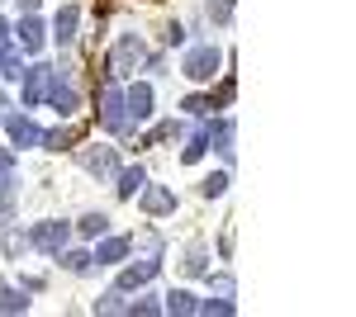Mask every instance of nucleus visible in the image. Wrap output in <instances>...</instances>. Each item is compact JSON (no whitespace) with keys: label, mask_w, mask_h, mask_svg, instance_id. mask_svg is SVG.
<instances>
[{"label":"nucleus","mask_w":356,"mask_h":317,"mask_svg":"<svg viewBox=\"0 0 356 317\" xmlns=\"http://www.w3.org/2000/svg\"><path fill=\"white\" fill-rule=\"evenodd\" d=\"M147 62V48H143V38L138 33H124L119 43H114L110 53V76H129V71H138Z\"/></svg>","instance_id":"nucleus-1"},{"label":"nucleus","mask_w":356,"mask_h":317,"mask_svg":"<svg viewBox=\"0 0 356 317\" xmlns=\"http://www.w3.org/2000/svg\"><path fill=\"white\" fill-rule=\"evenodd\" d=\"M43 90H48V105L57 109V119H72V114L81 109V95H76V85L67 80V71H62V76H53V71H48Z\"/></svg>","instance_id":"nucleus-2"},{"label":"nucleus","mask_w":356,"mask_h":317,"mask_svg":"<svg viewBox=\"0 0 356 317\" xmlns=\"http://www.w3.org/2000/svg\"><path fill=\"white\" fill-rule=\"evenodd\" d=\"M219 62H223V53L214 48V43H204V48H191V53H186V62H181V76H191V80H214Z\"/></svg>","instance_id":"nucleus-3"},{"label":"nucleus","mask_w":356,"mask_h":317,"mask_svg":"<svg viewBox=\"0 0 356 317\" xmlns=\"http://www.w3.org/2000/svg\"><path fill=\"white\" fill-rule=\"evenodd\" d=\"M100 123L110 132L129 128V119H124V90H119V85H105V90H100Z\"/></svg>","instance_id":"nucleus-4"},{"label":"nucleus","mask_w":356,"mask_h":317,"mask_svg":"<svg viewBox=\"0 0 356 317\" xmlns=\"http://www.w3.org/2000/svg\"><path fill=\"white\" fill-rule=\"evenodd\" d=\"M76 161H81L90 175H100V180H110L114 171H119V157H114V147H76Z\"/></svg>","instance_id":"nucleus-5"},{"label":"nucleus","mask_w":356,"mask_h":317,"mask_svg":"<svg viewBox=\"0 0 356 317\" xmlns=\"http://www.w3.org/2000/svg\"><path fill=\"white\" fill-rule=\"evenodd\" d=\"M124 119H129V128L152 119V85H143V80H138L134 90H124Z\"/></svg>","instance_id":"nucleus-6"},{"label":"nucleus","mask_w":356,"mask_h":317,"mask_svg":"<svg viewBox=\"0 0 356 317\" xmlns=\"http://www.w3.org/2000/svg\"><path fill=\"white\" fill-rule=\"evenodd\" d=\"M72 237V228L67 223H38L33 232H29V246H38V251H62Z\"/></svg>","instance_id":"nucleus-7"},{"label":"nucleus","mask_w":356,"mask_h":317,"mask_svg":"<svg viewBox=\"0 0 356 317\" xmlns=\"http://www.w3.org/2000/svg\"><path fill=\"white\" fill-rule=\"evenodd\" d=\"M138 209L152 213V218H162V213L176 209V194H171L166 185H143V189H138Z\"/></svg>","instance_id":"nucleus-8"},{"label":"nucleus","mask_w":356,"mask_h":317,"mask_svg":"<svg viewBox=\"0 0 356 317\" xmlns=\"http://www.w3.org/2000/svg\"><path fill=\"white\" fill-rule=\"evenodd\" d=\"M5 128H10V142H19V147H38V142H43V128H38L29 114H15V119H5Z\"/></svg>","instance_id":"nucleus-9"},{"label":"nucleus","mask_w":356,"mask_h":317,"mask_svg":"<svg viewBox=\"0 0 356 317\" xmlns=\"http://www.w3.org/2000/svg\"><path fill=\"white\" fill-rule=\"evenodd\" d=\"M76 24H81V10H76V5H62V10H57V19H53V38L62 43V48H72V43H76Z\"/></svg>","instance_id":"nucleus-10"},{"label":"nucleus","mask_w":356,"mask_h":317,"mask_svg":"<svg viewBox=\"0 0 356 317\" xmlns=\"http://www.w3.org/2000/svg\"><path fill=\"white\" fill-rule=\"evenodd\" d=\"M157 270H162V261H157V256H147V261H134L129 270H124V275H119V289H143V284H147Z\"/></svg>","instance_id":"nucleus-11"},{"label":"nucleus","mask_w":356,"mask_h":317,"mask_svg":"<svg viewBox=\"0 0 356 317\" xmlns=\"http://www.w3.org/2000/svg\"><path fill=\"white\" fill-rule=\"evenodd\" d=\"M43 80H48V67H24V76H19V85H24V109H33L43 100Z\"/></svg>","instance_id":"nucleus-12"},{"label":"nucleus","mask_w":356,"mask_h":317,"mask_svg":"<svg viewBox=\"0 0 356 317\" xmlns=\"http://www.w3.org/2000/svg\"><path fill=\"white\" fill-rule=\"evenodd\" d=\"M43 33H48V28L38 24L33 15H24L19 28H15V38H19V48H24V53H38V48H43Z\"/></svg>","instance_id":"nucleus-13"},{"label":"nucleus","mask_w":356,"mask_h":317,"mask_svg":"<svg viewBox=\"0 0 356 317\" xmlns=\"http://www.w3.org/2000/svg\"><path fill=\"white\" fill-rule=\"evenodd\" d=\"M129 256V237H105L100 246H95V261L100 265H119Z\"/></svg>","instance_id":"nucleus-14"},{"label":"nucleus","mask_w":356,"mask_h":317,"mask_svg":"<svg viewBox=\"0 0 356 317\" xmlns=\"http://www.w3.org/2000/svg\"><path fill=\"white\" fill-rule=\"evenodd\" d=\"M181 270H186V275H204V270H209V251H204V241H191V246H186Z\"/></svg>","instance_id":"nucleus-15"},{"label":"nucleus","mask_w":356,"mask_h":317,"mask_svg":"<svg viewBox=\"0 0 356 317\" xmlns=\"http://www.w3.org/2000/svg\"><path fill=\"white\" fill-rule=\"evenodd\" d=\"M76 137H81L76 128H57V132H43V142H38V147H48V152H72V147H76Z\"/></svg>","instance_id":"nucleus-16"},{"label":"nucleus","mask_w":356,"mask_h":317,"mask_svg":"<svg viewBox=\"0 0 356 317\" xmlns=\"http://www.w3.org/2000/svg\"><path fill=\"white\" fill-rule=\"evenodd\" d=\"M195 303H200V298H195V293H186V289H171L166 293V313H176V317H186V313H195Z\"/></svg>","instance_id":"nucleus-17"},{"label":"nucleus","mask_w":356,"mask_h":317,"mask_svg":"<svg viewBox=\"0 0 356 317\" xmlns=\"http://www.w3.org/2000/svg\"><path fill=\"white\" fill-rule=\"evenodd\" d=\"M209 142L219 147V157H223V161H233V123H228V119H223L219 128H209Z\"/></svg>","instance_id":"nucleus-18"},{"label":"nucleus","mask_w":356,"mask_h":317,"mask_svg":"<svg viewBox=\"0 0 356 317\" xmlns=\"http://www.w3.org/2000/svg\"><path fill=\"white\" fill-rule=\"evenodd\" d=\"M143 185H147L143 166H134V171H124V175H119V199H134V194H138Z\"/></svg>","instance_id":"nucleus-19"},{"label":"nucleus","mask_w":356,"mask_h":317,"mask_svg":"<svg viewBox=\"0 0 356 317\" xmlns=\"http://www.w3.org/2000/svg\"><path fill=\"white\" fill-rule=\"evenodd\" d=\"M204 15H209V24L228 28V24H233V0H209V5H204Z\"/></svg>","instance_id":"nucleus-20"},{"label":"nucleus","mask_w":356,"mask_h":317,"mask_svg":"<svg viewBox=\"0 0 356 317\" xmlns=\"http://www.w3.org/2000/svg\"><path fill=\"white\" fill-rule=\"evenodd\" d=\"M171 137H181V123H176V119H171V123H157V128L147 132L138 147H157V142H171Z\"/></svg>","instance_id":"nucleus-21"},{"label":"nucleus","mask_w":356,"mask_h":317,"mask_svg":"<svg viewBox=\"0 0 356 317\" xmlns=\"http://www.w3.org/2000/svg\"><path fill=\"white\" fill-rule=\"evenodd\" d=\"M195 313H204V317H233V303H228V293H219V298L195 303Z\"/></svg>","instance_id":"nucleus-22"},{"label":"nucleus","mask_w":356,"mask_h":317,"mask_svg":"<svg viewBox=\"0 0 356 317\" xmlns=\"http://www.w3.org/2000/svg\"><path fill=\"white\" fill-rule=\"evenodd\" d=\"M57 256H62V265H67L72 275H86V270L95 265V256H90V251H57Z\"/></svg>","instance_id":"nucleus-23"},{"label":"nucleus","mask_w":356,"mask_h":317,"mask_svg":"<svg viewBox=\"0 0 356 317\" xmlns=\"http://www.w3.org/2000/svg\"><path fill=\"white\" fill-rule=\"evenodd\" d=\"M204 152H209V123H204V128H200V132H195V137H191V147L181 152V161H200V157H204Z\"/></svg>","instance_id":"nucleus-24"},{"label":"nucleus","mask_w":356,"mask_h":317,"mask_svg":"<svg viewBox=\"0 0 356 317\" xmlns=\"http://www.w3.org/2000/svg\"><path fill=\"white\" fill-rule=\"evenodd\" d=\"M105 228H110V218H105V213H86L81 223H76V232H81V237H100Z\"/></svg>","instance_id":"nucleus-25"},{"label":"nucleus","mask_w":356,"mask_h":317,"mask_svg":"<svg viewBox=\"0 0 356 317\" xmlns=\"http://www.w3.org/2000/svg\"><path fill=\"white\" fill-rule=\"evenodd\" d=\"M24 308H29L24 289H0V313H24Z\"/></svg>","instance_id":"nucleus-26"},{"label":"nucleus","mask_w":356,"mask_h":317,"mask_svg":"<svg viewBox=\"0 0 356 317\" xmlns=\"http://www.w3.org/2000/svg\"><path fill=\"white\" fill-rule=\"evenodd\" d=\"M129 303H124V289H110V293H100L95 298V313H124Z\"/></svg>","instance_id":"nucleus-27"},{"label":"nucleus","mask_w":356,"mask_h":317,"mask_svg":"<svg viewBox=\"0 0 356 317\" xmlns=\"http://www.w3.org/2000/svg\"><path fill=\"white\" fill-rule=\"evenodd\" d=\"M15 213V180L10 175H0V223Z\"/></svg>","instance_id":"nucleus-28"},{"label":"nucleus","mask_w":356,"mask_h":317,"mask_svg":"<svg viewBox=\"0 0 356 317\" xmlns=\"http://www.w3.org/2000/svg\"><path fill=\"white\" fill-rule=\"evenodd\" d=\"M0 71H5L10 80H19V76H24V57H19V53H0Z\"/></svg>","instance_id":"nucleus-29"},{"label":"nucleus","mask_w":356,"mask_h":317,"mask_svg":"<svg viewBox=\"0 0 356 317\" xmlns=\"http://www.w3.org/2000/svg\"><path fill=\"white\" fill-rule=\"evenodd\" d=\"M233 90H238V80H233V76H223V85L214 90V95H209V109H223L228 100H233Z\"/></svg>","instance_id":"nucleus-30"},{"label":"nucleus","mask_w":356,"mask_h":317,"mask_svg":"<svg viewBox=\"0 0 356 317\" xmlns=\"http://www.w3.org/2000/svg\"><path fill=\"white\" fill-rule=\"evenodd\" d=\"M24 246H29V237L19 232V228H10V232H5V256H10V261H15V256H19Z\"/></svg>","instance_id":"nucleus-31"},{"label":"nucleus","mask_w":356,"mask_h":317,"mask_svg":"<svg viewBox=\"0 0 356 317\" xmlns=\"http://www.w3.org/2000/svg\"><path fill=\"white\" fill-rule=\"evenodd\" d=\"M223 189H228V175H209V180L200 185V194H204V199H219Z\"/></svg>","instance_id":"nucleus-32"},{"label":"nucleus","mask_w":356,"mask_h":317,"mask_svg":"<svg viewBox=\"0 0 356 317\" xmlns=\"http://www.w3.org/2000/svg\"><path fill=\"white\" fill-rule=\"evenodd\" d=\"M157 308H162V303H152V298H138V303H129V308H124V313H134V317H152Z\"/></svg>","instance_id":"nucleus-33"},{"label":"nucleus","mask_w":356,"mask_h":317,"mask_svg":"<svg viewBox=\"0 0 356 317\" xmlns=\"http://www.w3.org/2000/svg\"><path fill=\"white\" fill-rule=\"evenodd\" d=\"M143 251H147V256H162V237H157V232H143Z\"/></svg>","instance_id":"nucleus-34"},{"label":"nucleus","mask_w":356,"mask_h":317,"mask_svg":"<svg viewBox=\"0 0 356 317\" xmlns=\"http://www.w3.org/2000/svg\"><path fill=\"white\" fill-rule=\"evenodd\" d=\"M209 284H214L219 293H228V298H233V275H209Z\"/></svg>","instance_id":"nucleus-35"},{"label":"nucleus","mask_w":356,"mask_h":317,"mask_svg":"<svg viewBox=\"0 0 356 317\" xmlns=\"http://www.w3.org/2000/svg\"><path fill=\"white\" fill-rule=\"evenodd\" d=\"M181 109H191V114H209V100H204V95H191Z\"/></svg>","instance_id":"nucleus-36"},{"label":"nucleus","mask_w":356,"mask_h":317,"mask_svg":"<svg viewBox=\"0 0 356 317\" xmlns=\"http://www.w3.org/2000/svg\"><path fill=\"white\" fill-rule=\"evenodd\" d=\"M166 43H171V48H181V43H186V28H181V24H166Z\"/></svg>","instance_id":"nucleus-37"},{"label":"nucleus","mask_w":356,"mask_h":317,"mask_svg":"<svg viewBox=\"0 0 356 317\" xmlns=\"http://www.w3.org/2000/svg\"><path fill=\"white\" fill-rule=\"evenodd\" d=\"M10 171H15V152H5V147H0V175H10Z\"/></svg>","instance_id":"nucleus-38"},{"label":"nucleus","mask_w":356,"mask_h":317,"mask_svg":"<svg viewBox=\"0 0 356 317\" xmlns=\"http://www.w3.org/2000/svg\"><path fill=\"white\" fill-rule=\"evenodd\" d=\"M38 10V0H19V15H33Z\"/></svg>","instance_id":"nucleus-39"},{"label":"nucleus","mask_w":356,"mask_h":317,"mask_svg":"<svg viewBox=\"0 0 356 317\" xmlns=\"http://www.w3.org/2000/svg\"><path fill=\"white\" fill-rule=\"evenodd\" d=\"M5 28H10V24H5V19H0V43H5Z\"/></svg>","instance_id":"nucleus-40"},{"label":"nucleus","mask_w":356,"mask_h":317,"mask_svg":"<svg viewBox=\"0 0 356 317\" xmlns=\"http://www.w3.org/2000/svg\"><path fill=\"white\" fill-rule=\"evenodd\" d=\"M0 105H5V95H0Z\"/></svg>","instance_id":"nucleus-41"}]
</instances>
